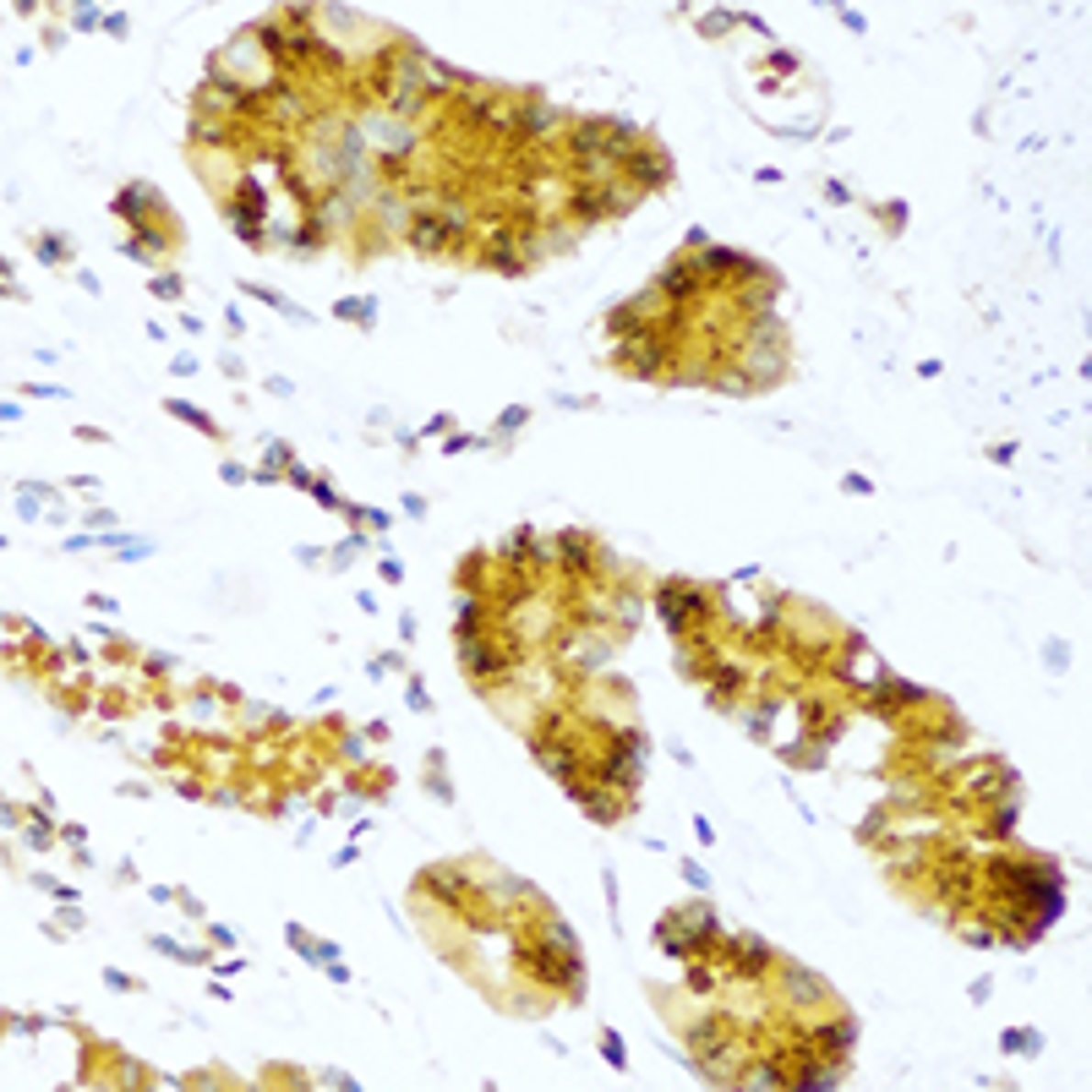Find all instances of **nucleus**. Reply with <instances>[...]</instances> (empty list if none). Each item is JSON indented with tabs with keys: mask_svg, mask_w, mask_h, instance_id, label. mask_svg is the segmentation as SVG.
<instances>
[{
	"mask_svg": "<svg viewBox=\"0 0 1092 1092\" xmlns=\"http://www.w3.org/2000/svg\"><path fill=\"white\" fill-rule=\"evenodd\" d=\"M808 1043L825 1054V1060H841L847 1049H852V1021H830V1027H814L808 1032Z\"/></svg>",
	"mask_w": 1092,
	"mask_h": 1092,
	"instance_id": "2",
	"label": "nucleus"
},
{
	"mask_svg": "<svg viewBox=\"0 0 1092 1092\" xmlns=\"http://www.w3.org/2000/svg\"><path fill=\"white\" fill-rule=\"evenodd\" d=\"M694 279H699L694 262H672V268L661 273V295H694V290H699Z\"/></svg>",
	"mask_w": 1092,
	"mask_h": 1092,
	"instance_id": "3",
	"label": "nucleus"
},
{
	"mask_svg": "<svg viewBox=\"0 0 1092 1092\" xmlns=\"http://www.w3.org/2000/svg\"><path fill=\"white\" fill-rule=\"evenodd\" d=\"M618 355H623L634 372H645V377H651L655 366L666 361V344H661V339H651V333H640V339H623V344H618Z\"/></svg>",
	"mask_w": 1092,
	"mask_h": 1092,
	"instance_id": "1",
	"label": "nucleus"
},
{
	"mask_svg": "<svg viewBox=\"0 0 1092 1092\" xmlns=\"http://www.w3.org/2000/svg\"><path fill=\"white\" fill-rule=\"evenodd\" d=\"M629 175H634L640 186H661V181H666V159H655V153H629Z\"/></svg>",
	"mask_w": 1092,
	"mask_h": 1092,
	"instance_id": "4",
	"label": "nucleus"
},
{
	"mask_svg": "<svg viewBox=\"0 0 1092 1092\" xmlns=\"http://www.w3.org/2000/svg\"><path fill=\"white\" fill-rule=\"evenodd\" d=\"M421 885H427V890H442V901H453V869H432Z\"/></svg>",
	"mask_w": 1092,
	"mask_h": 1092,
	"instance_id": "6",
	"label": "nucleus"
},
{
	"mask_svg": "<svg viewBox=\"0 0 1092 1092\" xmlns=\"http://www.w3.org/2000/svg\"><path fill=\"white\" fill-rule=\"evenodd\" d=\"M410 240L432 251V246H442V240H448V224H442V218H416V224H410Z\"/></svg>",
	"mask_w": 1092,
	"mask_h": 1092,
	"instance_id": "5",
	"label": "nucleus"
}]
</instances>
